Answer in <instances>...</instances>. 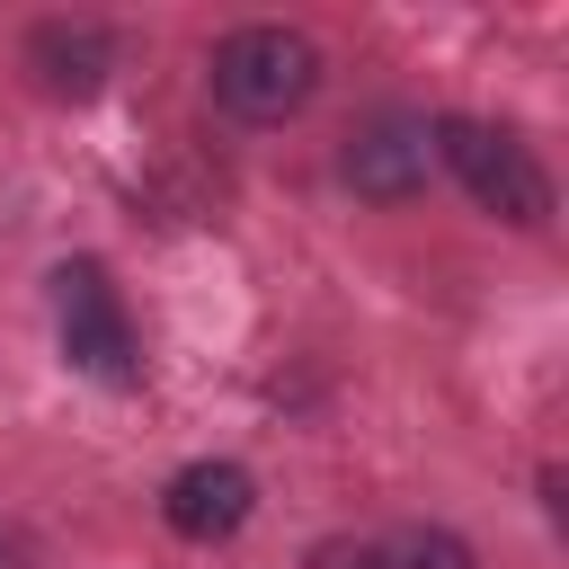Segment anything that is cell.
<instances>
[{
	"label": "cell",
	"mask_w": 569,
	"mask_h": 569,
	"mask_svg": "<svg viewBox=\"0 0 569 569\" xmlns=\"http://www.w3.org/2000/svg\"><path fill=\"white\" fill-rule=\"evenodd\" d=\"M320 89V44L302 27H231L213 44V107L240 124H284Z\"/></svg>",
	"instance_id": "cell-1"
},
{
	"label": "cell",
	"mask_w": 569,
	"mask_h": 569,
	"mask_svg": "<svg viewBox=\"0 0 569 569\" xmlns=\"http://www.w3.org/2000/svg\"><path fill=\"white\" fill-rule=\"evenodd\" d=\"M427 142H436V160L462 178V196H471L480 213H498V222H516V231H542V222H551V169H542L507 124L436 116Z\"/></svg>",
	"instance_id": "cell-2"
},
{
	"label": "cell",
	"mask_w": 569,
	"mask_h": 569,
	"mask_svg": "<svg viewBox=\"0 0 569 569\" xmlns=\"http://www.w3.org/2000/svg\"><path fill=\"white\" fill-rule=\"evenodd\" d=\"M53 338H62L71 373H89V382H107V391H133V382H142V347H133L124 293L107 284L98 258L53 267Z\"/></svg>",
	"instance_id": "cell-3"
},
{
	"label": "cell",
	"mask_w": 569,
	"mask_h": 569,
	"mask_svg": "<svg viewBox=\"0 0 569 569\" xmlns=\"http://www.w3.org/2000/svg\"><path fill=\"white\" fill-rule=\"evenodd\" d=\"M427 169H436V142H427V116H409V107L365 116V124L347 133V151H338V178H347L365 204H409V196L427 187Z\"/></svg>",
	"instance_id": "cell-4"
},
{
	"label": "cell",
	"mask_w": 569,
	"mask_h": 569,
	"mask_svg": "<svg viewBox=\"0 0 569 569\" xmlns=\"http://www.w3.org/2000/svg\"><path fill=\"white\" fill-rule=\"evenodd\" d=\"M249 507H258V480L240 462H187L160 489V516H169L178 542H231L249 525Z\"/></svg>",
	"instance_id": "cell-5"
},
{
	"label": "cell",
	"mask_w": 569,
	"mask_h": 569,
	"mask_svg": "<svg viewBox=\"0 0 569 569\" xmlns=\"http://www.w3.org/2000/svg\"><path fill=\"white\" fill-rule=\"evenodd\" d=\"M27 71H36V89L44 98H98L107 89V71H116V36L98 27V18H36L27 27Z\"/></svg>",
	"instance_id": "cell-6"
},
{
	"label": "cell",
	"mask_w": 569,
	"mask_h": 569,
	"mask_svg": "<svg viewBox=\"0 0 569 569\" xmlns=\"http://www.w3.org/2000/svg\"><path fill=\"white\" fill-rule=\"evenodd\" d=\"M373 569H480L453 525H391L373 533Z\"/></svg>",
	"instance_id": "cell-7"
},
{
	"label": "cell",
	"mask_w": 569,
	"mask_h": 569,
	"mask_svg": "<svg viewBox=\"0 0 569 569\" xmlns=\"http://www.w3.org/2000/svg\"><path fill=\"white\" fill-rule=\"evenodd\" d=\"M311 569H373V542H320Z\"/></svg>",
	"instance_id": "cell-8"
},
{
	"label": "cell",
	"mask_w": 569,
	"mask_h": 569,
	"mask_svg": "<svg viewBox=\"0 0 569 569\" xmlns=\"http://www.w3.org/2000/svg\"><path fill=\"white\" fill-rule=\"evenodd\" d=\"M0 569H18V551H9V542H0Z\"/></svg>",
	"instance_id": "cell-9"
}]
</instances>
